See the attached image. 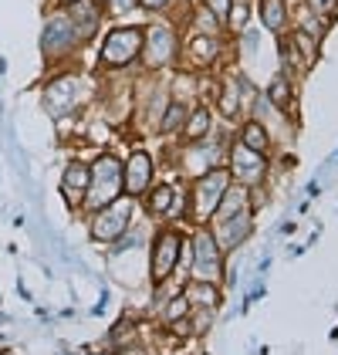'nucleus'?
I'll return each mask as SVG.
<instances>
[{
    "label": "nucleus",
    "instance_id": "obj_16",
    "mask_svg": "<svg viewBox=\"0 0 338 355\" xmlns=\"http://www.w3.org/2000/svg\"><path fill=\"white\" fill-rule=\"evenodd\" d=\"M88 183H91V163H88V159H68V163H64V173H61V193L68 196V203H71L75 210H82Z\"/></svg>",
    "mask_w": 338,
    "mask_h": 355
},
{
    "label": "nucleus",
    "instance_id": "obj_19",
    "mask_svg": "<svg viewBox=\"0 0 338 355\" xmlns=\"http://www.w3.org/2000/svg\"><path fill=\"white\" fill-rule=\"evenodd\" d=\"M186 112H190V105H186V102H179V98H169L166 109H163V115H159V125H156V132H159L163 139H179L183 125H186Z\"/></svg>",
    "mask_w": 338,
    "mask_h": 355
},
{
    "label": "nucleus",
    "instance_id": "obj_8",
    "mask_svg": "<svg viewBox=\"0 0 338 355\" xmlns=\"http://www.w3.org/2000/svg\"><path fill=\"white\" fill-rule=\"evenodd\" d=\"M224 261L226 254L220 250L210 223H199L190 237V277H206L224 284Z\"/></svg>",
    "mask_w": 338,
    "mask_h": 355
},
{
    "label": "nucleus",
    "instance_id": "obj_20",
    "mask_svg": "<svg viewBox=\"0 0 338 355\" xmlns=\"http://www.w3.org/2000/svg\"><path fill=\"white\" fill-rule=\"evenodd\" d=\"M257 14H260V24L271 31V34H281L291 24V10H287V0H260L257 3Z\"/></svg>",
    "mask_w": 338,
    "mask_h": 355
},
{
    "label": "nucleus",
    "instance_id": "obj_14",
    "mask_svg": "<svg viewBox=\"0 0 338 355\" xmlns=\"http://www.w3.org/2000/svg\"><path fill=\"white\" fill-rule=\"evenodd\" d=\"M210 230L217 237V244L224 254H233L237 247L247 244V237L254 234V210H240L233 217H213L210 220Z\"/></svg>",
    "mask_w": 338,
    "mask_h": 355
},
{
    "label": "nucleus",
    "instance_id": "obj_21",
    "mask_svg": "<svg viewBox=\"0 0 338 355\" xmlns=\"http://www.w3.org/2000/svg\"><path fill=\"white\" fill-rule=\"evenodd\" d=\"M217 112L224 122H237L240 119V109H244V92H237V82H220L217 88Z\"/></svg>",
    "mask_w": 338,
    "mask_h": 355
},
{
    "label": "nucleus",
    "instance_id": "obj_9",
    "mask_svg": "<svg viewBox=\"0 0 338 355\" xmlns=\"http://www.w3.org/2000/svg\"><path fill=\"white\" fill-rule=\"evenodd\" d=\"M139 203L145 207L149 220H166V223H183L186 220V190H179L172 180L152 183Z\"/></svg>",
    "mask_w": 338,
    "mask_h": 355
},
{
    "label": "nucleus",
    "instance_id": "obj_7",
    "mask_svg": "<svg viewBox=\"0 0 338 355\" xmlns=\"http://www.w3.org/2000/svg\"><path fill=\"white\" fill-rule=\"evenodd\" d=\"M82 51L78 44V34L71 28V17L68 10L61 7H51L48 10V21H44V34H41V55L48 64H64Z\"/></svg>",
    "mask_w": 338,
    "mask_h": 355
},
{
    "label": "nucleus",
    "instance_id": "obj_26",
    "mask_svg": "<svg viewBox=\"0 0 338 355\" xmlns=\"http://www.w3.org/2000/svg\"><path fill=\"white\" fill-rule=\"evenodd\" d=\"M193 3H199L203 10H210L217 21H226V10L233 7V0H193Z\"/></svg>",
    "mask_w": 338,
    "mask_h": 355
},
{
    "label": "nucleus",
    "instance_id": "obj_3",
    "mask_svg": "<svg viewBox=\"0 0 338 355\" xmlns=\"http://www.w3.org/2000/svg\"><path fill=\"white\" fill-rule=\"evenodd\" d=\"M88 163H91V183L84 190L82 214H91V210L112 203L118 196H125V190H122V156L118 153H112L109 146H102Z\"/></svg>",
    "mask_w": 338,
    "mask_h": 355
},
{
    "label": "nucleus",
    "instance_id": "obj_18",
    "mask_svg": "<svg viewBox=\"0 0 338 355\" xmlns=\"http://www.w3.org/2000/svg\"><path fill=\"white\" fill-rule=\"evenodd\" d=\"M210 132H213V109L197 98L186 112V125L179 132V142H197V139H206Z\"/></svg>",
    "mask_w": 338,
    "mask_h": 355
},
{
    "label": "nucleus",
    "instance_id": "obj_22",
    "mask_svg": "<svg viewBox=\"0 0 338 355\" xmlns=\"http://www.w3.org/2000/svg\"><path fill=\"white\" fill-rule=\"evenodd\" d=\"M237 142L251 146L257 153H271V132H267V125L260 119H244L240 129H237Z\"/></svg>",
    "mask_w": 338,
    "mask_h": 355
},
{
    "label": "nucleus",
    "instance_id": "obj_10",
    "mask_svg": "<svg viewBox=\"0 0 338 355\" xmlns=\"http://www.w3.org/2000/svg\"><path fill=\"white\" fill-rule=\"evenodd\" d=\"M267 153H257L244 142H230L226 149V169H230V180L233 183H244V187H260L267 180Z\"/></svg>",
    "mask_w": 338,
    "mask_h": 355
},
{
    "label": "nucleus",
    "instance_id": "obj_27",
    "mask_svg": "<svg viewBox=\"0 0 338 355\" xmlns=\"http://www.w3.org/2000/svg\"><path fill=\"white\" fill-rule=\"evenodd\" d=\"M169 7H172V0H139V10L149 17H163Z\"/></svg>",
    "mask_w": 338,
    "mask_h": 355
},
{
    "label": "nucleus",
    "instance_id": "obj_15",
    "mask_svg": "<svg viewBox=\"0 0 338 355\" xmlns=\"http://www.w3.org/2000/svg\"><path fill=\"white\" fill-rule=\"evenodd\" d=\"M68 17H71V28L78 34V44H88L98 31H102V21H105V7L102 0H78L68 7Z\"/></svg>",
    "mask_w": 338,
    "mask_h": 355
},
{
    "label": "nucleus",
    "instance_id": "obj_6",
    "mask_svg": "<svg viewBox=\"0 0 338 355\" xmlns=\"http://www.w3.org/2000/svg\"><path fill=\"white\" fill-rule=\"evenodd\" d=\"M136 207H139V200L118 196L112 203H105V207L84 214V217H88V237H91L95 244H105V247L115 244V241L136 223Z\"/></svg>",
    "mask_w": 338,
    "mask_h": 355
},
{
    "label": "nucleus",
    "instance_id": "obj_17",
    "mask_svg": "<svg viewBox=\"0 0 338 355\" xmlns=\"http://www.w3.org/2000/svg\"><path fill=\"white\" fill-rule=\"evenodd\" d=\"M183 295L190 301V308H220L224 301V288L220 281H206V277H186L183 281Z\"/></svg>",
    "mask_w": 338,
    "mask_h": 355
},
{
    "label": "nucleus",
    "instance_id": "obj_1",
    "mask_svg": "<svg viewBox=\"0 0 338 355\" xmlns=\"http://www.w3.org/2000/svg\"><path fill=\"white\" fill-rule=\"evenodd\" d=\"M179 48H183V31L176 21L163 17H152L145 24V44H142V58L139 68L145 75H163L179 68Z\"/></svg>",
    "mask_w": 338,
    "mask_h": 355
},
{
    "label": "nucleus",
    "instance_id": "obj_24",
    "mask_svg": "<svg viewBox=\"0 0 338 355\" xmlns=\"http://www.w3.org/2000/svg\"><path fill=\"white\" fill-rule=\"evenodd\" d=\"M247 21H251V3H247V0H233V7L226 10L224 31L240 34V31H247Z\"/></svg>",
    "mask_w": 338,
    "mask_h": 355
},
{
    "label": "nucleus",
    "instance_id": "obj_4",
    "mask_svg": "<svg viewBox=\"0 0 338 355\" xmlns=\"http://www.w3.org/2000/svg\"><path fill=\"white\" fill-rule=\"evenodd\" d=\"M226 187H230V169H226V163L193 176L190 187H186V223H193V227L210 223L213 214H217V207H220V196H224Z\"/></svg>",
    "mask_w": 338,
    "mask_h": 355
},
{
    "label": "nucleus",
    "instance_id": "obj_25",
    "mask_svg": "<svg viewBox=\"0 0 338 355\" xmlns=\"http://www.w3.org/2000/svg\"><path fill=\"white\" fill-rule=\"evenodd\" d=\"M102 7H105V17H125L139 10V0H102Z\"/></svg>",
    "mask_w": 338,
    "mask_h": 355
},
{
    "label": "nucleus",
    "instance_id": "obj_28",
    "mask_svg": "<svg viewBox=\"0 0 338 355\" xmlns=\"http://www.w3.org/2000/svg\"><path fill=\"white\" fill-rule=\"evenodd\" d=\"M71 3H78V0H51V7H61V10H68Z\"/></svg>",
    "mask_w": 338,
    "mask_h": 355
},
{
    "label": "nucleus",
    "instance_id": "obj_12",
    "mask_svg": "<svg viewBox=\"0 0 338 355\" xmlns=\"http://www.w3.org/2000/svg\"><path fill=\"white\" fill-rule=\"evenodd\" d=\"M44 109L51 112V119H71L75 112L82 109V85H78V75H71V71L57 75L55 82L44 88Z\"/></svg>",
    "mask_w": 338,
    "mask_h": 355
},
{
    "label": "nucleus",
    "instance_id": "obj_23",
    "mask_svg": "<svg viewBox=\"0 0 338 355\" xmlns=\"http://www.w3.org/2000/svg\"><path fill=\"white\" fill-rule=\"evenodd\" d=\"M264 98L274 105L278 112H291L294 109V85H291V75H274V82L267 85Z\"/></svg>",
    "mask_w": 338,
    "mask_h": 355
},
{
    "label": "nucleus",
    "instance_id": "obj_11",
    "mask_svg": "<svg viewBox=\"0 0 338 355\" xmlns=\"http://www.w3.org/2000/svg\"><path fill=\"white\" fill-rule=\"evenodd\" d=\"M156 183V159L149 149H132L122 159V190L132 200H142L145 190Z\"/></svg>",
    "mask_w": 338,
    "mask_h": 355
},
{
    "label": "nucleus",
    "instance_id": "obj_2",
    "mask_svg": "<svg viewBox=\"0 0 338 355\" xmlns=\"http://www.w3.org/2000/svg\"><path fill=\"white\" fill-rule=\"evenodd\" d=\"M142 44H145V24H115V28H109L102 34L95 68L122 75V71H129V68L139 64Z\"/></svg>",
    "mask_w": 338,
    "mask_h": 355
},
{
    "label": "nucleus",
    "instance_id": "obj_13",
    "mask_svg": "<svg viewBox=\"0 0 338 355\" xmlns=\"http://www.w3.org/2000/svg\"><path fill=\"white\" fill-rule=\"evenodd\" d=\"M224 51V41L220 34H206V31H193L183 37V48H179V64L193 68V71H206Z\"/></svg>",
    "mask_w": 338,
    "mask_h": 355
},
{
    "label": "nucleus",
    "instance_id": "obj_5",
    "mask_svg": "<svg viewBox=\"0 0 338 355\" xmlns=\"http://www.w3.org/2000/svg\"><path fill=\"white\" fill-rule=\"evenodd\" d=\"M183 254H186V234L176 223H163L152 234V244H149V284L152 288L166 284L169 277L179 271Z\"/></svg>",
    "mask_w": 338,
    "mask_h": 355
}]
</instances>
